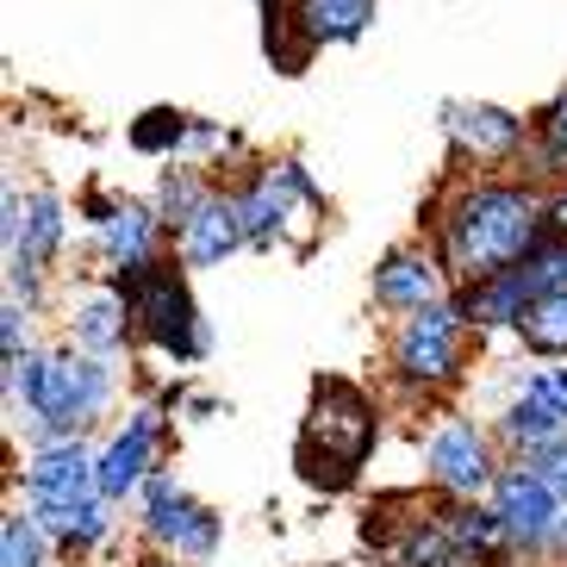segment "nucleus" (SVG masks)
Here are the masks:
<instances>
[{
    "label": "nucleus",
    "instance_id": "f257e3e1",
    "mask_svg": "<svg viewBox=\"0 0 567 567\" xmlns=\"http://www.w3.org/2000/svg\"><path fill=\"white\" fill-rule=\"evenodd\" d=\"M450 262L467 287L493 281L517 256L536 250V206L517 187H474L450 218Z\"/></svg>",
    "mask_w": 567,
    "mask_h": 567
},
{
    "label": "nucleus",
    "instance_id": "f03ea898",
    "mask_svg": "<svg viewBox=\"0 0 567 567\" xmlns=\"http://www.w3.org/2000/svg\"><path fill=\"white\" fill-rule=\"evenodd\" d=\"M118 300L144 318V331H151L163 350H175V355H200L206 350L200 324H194V300L182 293V281H175V275H163V268L144 262V268H132V275H125Z\"/></svg>",
    "mask_w": 567,
    "mask_h": 567
},
{
    "label": "nucleus",
    "instance_id": "7ed1b4c3",
    "mask_svg": "<svg viewBox=\"0 0 567 567\" xmlns=\"http://www.w3.org/2000/svg\"><path fill=\"white\" fill-rule=\"evenodd\" d=\"M106 405V368L94 355H51V374H44V393H38L32 417L44 431H82L87 417Z\"/></svg>",
    "mask_w": 567,
    "mask_h": 567
},
{
    "label": "nucleus",
    "instance_id": "20e7f679",
    "mask_svg": "<svg viewBox=\"0 0 567 567\" xmlns=\"http://www.w3.org/2000/svg\"><path fill=\"white\" fill-rule=\"evenodd\" d=\"M493 512H499V524L512 536H524V543H555V530H561L555 486H549V474H536V467H517V474H505V481L493 486Z\"/></svg>",
    "mask_w": 567,
    "mask_h": 567
},
{
    "label": "nucleus",
    "instance_id": "39448f33",
    "mask_svg": "<svg viewBox=\"0 0 567 567\" xmlns=\"http://www.w3.org/2000/svg\"><path fill=\"white\" fill-rule=\"evenodd\" d=\"M25 481H32V499L38 505H75V499H94L101 493V462L69 436V443H51L25 462Z\"/></svg>",
    "mask_w": 567,
    "mask_h": 567
},
{
    "label": "nucleus",
    "instance_id": "423d86ee",
    "mask_svg": "<svg viewBox=\"0 0 567 567\" xmlns=\"http://www.w3.org/2000/svg\"><path fill=\"white\" fill-rule=\"evenodd\" d=\"M144 512H151V536H156V543H168L175 555H213V543H218L213 512L194 505L175 481H151Z\"/></svg>",
    "mask_w": 567,
    "mask_h": 567
},
{
    "label": "nucleus",
    "instance_id": "0eeeda50",
    "mask_svg": "<svg viewBox=\"0 0 567 567\" xmlns=\"http://www.w3.org/2000/svg\"><path fill=\"white\" fill-rule=\"evenodd\" d=\"M0 231H7V262L32 275L63 244V206H56V194H32L25 206H19V194H7V225Z\"/></svg>",
    "mask_w": 567,
    "mask_h": 567
},
{
    "label": "nucleus",
    "instance_id": "6e6552de",
    "mask_svg": "<svg viewBox=\"0 0 567 567\" xmlns=\"http://www.w3.org/2000/svg\"><path fill=\"white\" fill-rule=\"evenodd\" d=\"M455 318H462V312L424 306V312L405 324L400 343H393L400 374H412V381H450V374H455Z\"/></svg>",
    "mask_w": 567,
    "mask_h": 567
},
{
    "label": "nucleus",
    "instance_id": "1a4fd4ad",
    "mask_svg": "<svg viewBox=\"0 0 567 567\" xmlns=\"http://www.w3.org/2000/svg\"><path fill=\"white\" fill-rule=\"evenodd\" d=\"M244 237H250V231H244V206H237V200H218V194H213V200H206L200 213L182 225V256H187L194 268H213V262H225V256L244 244Z\"/></svg>",
    "mask_w": 567,
    "mask_h": 567
},
{
    "label": "nucleus",
    "instance_id": "9d476101",
    "mask_svg": "<svg viewBox=\"0 0 567 567\" xmlns=\"http://www.w3.org/2000/svg\"><path fill=\"white\" fill-rule=\"evenodd\" d=\"M151 443H156V412H132V424L113 436V450L101 455V499H118L144 481L151 467Z\"/></svg>",
    "mask_w": 567,
    "mask_h": 567
},
{
    "label": "nucleus",
    "instance_id": "9b49d317",
    "mask_svg": "<svg viewBox=\"0 0 567 567\" xmlns=\"http://www.w3.org/2000/svg\"><path fill=\"white\" fill-rule=\"evenodd\" d=\"M431 474L450 493H481L486 486V443L467 424H443V431L431 436Z\"/></svg>",
    "mask_w": 567,
    "mask_h": 567
},
{
    "label": "nucleus",
    "instance_id": "f8f14e48",
    "mask_svg": "<svg viewBox=\"0 0 567 567\" xmlns=\"http://www.w3.org/2000/svg\"><path fill=\"white\" fill-rule=\"evenodd\" d=\"M443 125H450V137L474 156H512L517 144H524V125H517L512 113H499V106H462L455 101L450 113H443Z\"/></svg>",
    "mask_w": 567,
    "mask_h": 567
},
{
    "label": "nucleus",
    "instance_id": "ddd939ff",
    "mask_svg": "<svg viewBox=\"0 0 567 567\" xmlns=\"http://www.w3.org/2000/svg\"><path fill=\"white\" fill-rule=\"evenodd\" d=\"M374 300L400 306V312L436 306V262H424V256H386V262L374 268Z\"/></svg>",
    "mask_w": 567,
    "mask_h": 567
},
{
    "label": "nucleus",
    "instance_id": "4468645a",
    "mask_svg": "<svg viewBox=\"0 0 567 567\" xmlns=\"http://www.w3.org/2000/svg\"><path fill=\"white\" fill-rule=\"evenodd\" d=\"M151 237H156V218L144 206H118V213L101 218V250L106 262H118L125 275L151 262Z\"/></svg>",
    "mask_w": 567,
    "mask_h": 567
},
{
    "label": "nucleus",
    "instance_id": "2eb2a0df",
    "mask_svg": "<svg viewBox=\"0 0 567 567\" xmlns=\"http://www.w3.org/2000/svg\"><path fill=\"white\" fill-rule=\"evenodd\" d=\"M293 187H300V168L287 163V168H275V175H262V187L256 194H244V231L256 237V244H268V237L287 225V200H293Z\"/></svg>",
    "mask_w": 567,
    "mask_h": 567
},
{
    "label": "nucleus",
    "instance_id": "dca6fc26",
    "mask_svg": "<svg viewBox=\"0 0 567 567\" xmlns=\"http://www.w3.org/2000/svg\"><path fill=\"white\" fill-rule=\"evenodd\" d=\"M374 19V0H306L300 25L312 44H337V38H355Z\"/></svg>",
    "mask_w": 567,
    "mask_h": 567
},
{
    "label": "nucleus",
    "instance_id": "f3484780",
    "mask_svg": "<svg viewBox=\"0 0 567 567\" xmlns=\"http://www.w3.org/2000/svg\"><path fill=\"white\" fill-rule=\"evenodd\" d=\"M118 337H125V300L118 293H101V300H87L82 312H75V343L94 355L118 350Z\"/></svg>",
    "mask_w": 567,
    "mask_h": 567
},
{
    "label": "nucleus",
    "instance_id": "a211bd4d",
    "mask_svg": "<svg viewBox=\"0 0 567 567\" xmlns=\"http://www.w3.org/2000/svg\"><path fill=\"white\" fill-rule=\"evenodd\" d=\"M561 424H567V417L549 412L536 393H524V400L505 412V436H512V443H524V450H555V443H561Z\"/></svg>",
    "mask_w": 567,
    "mask_h": 567
},
{
    "label": "nucleus",
    "instance_id": "6ab92c4d",
    "mask_svg": "<svg viewBox=\"0 0 567 567\" xmlns=\"http://www.w3.org/2000/svg\"><path fill=\"white\" fill-rule=\"evenodd\" d=\"M517 331L530 337V350L561 355V350H567V293H549V300H536L530 312L517 318Z\"/></svg>",
    "mask_w": 567,
    "mask_h": 567
},
{
    "label": "nucleus",
    "instance_id": "aec40b11",
    "mask_svg": "<svg viewBox=\"0 0 567 567\" xmlns=\"http://www.w3.org/2000/svg\"><path fill=\"white\" fill-rule=\"evenodd\" d=\"M400 567H467V555H462V543L443 536V530H412L400 543Z\"/></svg>",
    "mask_w": 567,
    "mask_h": 567
},
{
    "label": "nucleus",
    "instance_id": "412c9836",
    "mask_svg": "<svg viewBox=\"0 0 567 567\" xmlns=\"http://www.w3.org/2000/svg\"><path fill=\"white\" fill-rule=\"evenodd\" d=\"M505 524H499V512H455V543L462 549H493V543H505Z\"/></svg>",
    "mask_w": 567,
    "mask_h": 567
},
{
    "label": "nucleus",
    "instance_id": "4be33fe9",
    "mask_svg": "<svg viewBox=\"0 0 567 567\" xmlns=\"http://www.w3.org/2000/svg\"><path fill=\"white\" fill-rule=\"evenodd\" d=\"M0 555H7V567H38L44 561V555H38V524L7 517V524H0Z\"/></svg>",
    "mask_w": 567,
    "mask_h": 567
},
{
    "label": "nucleus",
    "instance_id": "5701e85b",
    "mask_svg": "<svg viewBox=\"0 0 567 567\" xmlns=\"http://www.w3.org/2000/svg\"><path fill=\"white\" fill-rule=\"evenodd\" d=\"M206 200H213V194H206L200 182H187V175H168V182H163V213L175 218V225H187Z\"/></svg>",
    "mask_w": 567,
    "mask_h": 567
},
{
    "label": "nucleus",
    "instance_id": "b1692460",
    "mask_svg": "<svg viewBox=\"0 0 567 567\" xmlns=\"http://www.w3.org/2000/svg\"><path fill=\"white\" fill-rule=\"evenodd\" d=\"M530 393H536L543 405H549V412H561V417H567V368H536Z\"/></svg>",
    "mask_w": 567,
    "mask_h": 567
},
{
    "label": "nucleus",
    "instance_id": "393cba45",
    "mask_svg": "<svg viewBox=\"0 0 567 567\" xmlns=\"http://www.w3.org/2000/svg\"><path fill=\"white\" fill-rule=\"evenodd\" d=\"M543 132H549V163H567V94L543 113Z\"/></svg>",
    "mask_w": 567,
    "mask_h": 567
},
{
    "label": "nucleus",
    "instance_id": "a878e982",
    "mask_svg": "<svg viewBox=\"0 0 567 567\" xmlns=\"http://www.w3.org/2000/svg\"><path fill=\"white\" fill-rule=\"evenodd\" d=\"M543 474H549V486H555V493H567V450H555Z\"/></svg>",
    "mask_w": 567,
    "mask_h": 567
},
{
    "label": "nucleus",
    "instance_id": "bb28decb",
    "mask_svg": "<svg viewBox=\"0 0 567 567\" xmlns=\"http://www.w3.org/2000/svg\"><path fill=\"white\" fill-rule=\"evenodd\" d=\"M549 225H555V231H567V194H561V200L549 206Z\"/></svg>",
    "mask_w": 567,
    "mask_h": 567
},
{
    "label": "nucleus",
    "instance_id": "cd10ccee",
    "mask_svg": "<svg viewBox=\"0 0 567 567\" xmlns=\"http://www.w3.org/2000/svg\"><path fill=\"white\" fill-rule=\"evenodd\" d=\"M555 549H561V555H567V517H561V530H555Z\"/></svg>",
    "mask_w": 567,
    "mask_h": 567
}]
</instances>
